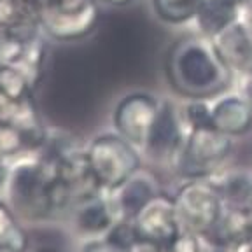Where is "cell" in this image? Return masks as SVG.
Instances as JSON below:
<instances>
[{
    "instance_id": "29",
    "label": "cell",
    "mask_w": 252,
    "mask_h": 252,
    "mask_svg": "<svg viewBox=\"0 0 252 252\" xmlns=\"http://www.w3.org/2000/svg\"><path fill=\"white\" fill-rule=\"evenodd\" d=\"M35 252H62V251H58V249H40V251Z\"/></svg>"
},
{
    "instance_id": "2",
    "label": "cell",
    "mask_w": 252,
    "mask_h": 252,
    "mask_svg": "<svg viewBox=\"0 0 252 252\" xmlns=\"http://www.w3.org/2000/svg\"><path fill=\"white\" fill-rule=\"evenodd\" d=\"M233 79L212 39L198 33L177 40L166 55V81L182 100L216 98Z\"/></svg>"
},
{
    "instance_id": "18",
    "label": "cell",
    "mask_w": 252,
    "mask_h": 252,
    "mask_svg": "<svg viewBox=\"0 0 252 252\" xmlns=\"http://www.w3.org/2000/svg\"><path fill=\"white\" fill-rule=\"evenodd\" d=\"M35 100V88L16 67L0 65V110Z\"/></svg>"
},
{
    "instance_id": "7",
    "label": "cell",
    "mask_w": 252,
    "mask_h": 252,
    "mask_svg": "<svg viewBox=\"0 0 252 252\" xmlns=\"http://www.w3.org/2000/svg\"><path fill=\"white\" fill-rule=\"evenodd\" d=\"M188 128L181 112V103L170 98H161L158 114L153 121L142 156L158 166L172 170L184 147Z\"/></svg>"
},
{
    "instance_id": "14",
    "label": "cell",
    "mask_w": 252,
    "mask_h": 252,
    "mask_svg": "<svg viewBox=\"0 0 252 252\" xmlns=\"http://www.w3.org/2000/svg\"><path fill=\"white\" fill-rule=\"evenodd\" d=\"M245 16V11L238 0H200L193 27L198 35L214 39L228 27Z\"/></svg>"
},
{
    "instance_id": "6",
    "label": "cell",
    "mask_w": 252,
    "mask_h": 252,
    "mask_svg": "<svg viewBox=\"0 0 252 252\" xmlns=\"http://www.w3.org/2000/svg\"><path fill=\"white\" fill-rule=\"evenodd\" d=\"M173 191L181 229L198 235H209L224 212V203L210 179L179 181Z\"/></svg>"
},
{
    "instance_id": "19",
    "label": "cell",
    "mask_w": 252,
    "mask_h": 252,
    "mask_svg": "<svg viewBox=\"0 0 252 252\" xmlns=\"http://www.w3.org/2000/svg\"><path fill=\"white\" fill-rule=\"evenodd\" d=\"M0 247L12 252H32L27 224L16 216L7 201L0 196Z\"/></svg>"
},
{
    "instance_id": "30",
    "label": "cell",
    "mask_w": 252,
    "mask_h": 252,
    "mask_svg": "<svg viewBox=\"0 0 252 252\" xmlns=\"http://www.w3.org/2000/svg\"><path fill=\"white\" fill-rule=\"evenodd\" d=\"M0 252H12L11 249H5V247H0Z\"/></svg>"
},
{
    "instance_id": "16",
    "label": "cell",
    "mask_w": 252,
    "mask_h": 252,
    "mask_svg": "<svg viewBox=\"0 0 252 252\" xmlns=\"http://www.w3.org/2000/svg\"><path fill=\"white\" fill-rule=\"evenodd\" d=\"M47 137L30 133L18 123L0 116V161L11 163L25 154L39 153L46 146Z\"/></svg>"
},
{
    "instance_id": "17",
    "label": "cell",
    "mask_w": 252,
    "mask_h": 252,
    "mask_svg": "<svg viewBox=\"0 0 252 252\" xmlns=\"http://www.w3.org/2000/svg\"><path fill=\"white\" fill-rule=\"evenodd\" d=\"M252 235V212L224 209L209 238L219 249H228L245 242Z\"/></svg>"
},
{
    "instance_id": "27",
    "label": "cell",
    "mask_w": 252,
    "mask_h": 252,
    "mask_svg": "<svg viewBox=\"0 0 252 252\" xmlns=\"http://www.w3.org/2000/svg\"><path fill=\"white\" fill-rule=\"evenodd\" d=\"M242 4V7H244V11H245V14H247L249 11L252 9V0H238Z\"/></svg>"
},
{
    "instance_id": "10",
    "label": "cell",
    "mask_w": 252,
    "mask_h": 252,
    "mask_svg": "<svg viewBox=\"0 0 252 252\" xmlns=\"http://www.w3.org/2000/svg\"><path fill=\"white\" fill-rule=\"evenodd\" d=\"M67 220L72 235L79 240H88L105 236L121 220V214L112 193L102 191L75 205L68 212Z\"/></svg>"
},
{
    "instance_id": "11",
    "label": "cell",
    "mask_w": 252,
    "mask_h": 252,
    "mask_svg": "<svg viewBox=\"0 0 252 252\" xmlns=\"http://www.w3.org/2000/svg\"><path fill=\"white\" fill-rule=\"evenodd\" d=\"M212 126L233 140L252 131V105L242 91H224L210 100Z\"/></svg>"
},
{
    "instance_id": "28",
    "label": "cell",
    "mask_w": 252,
    "mask_h": 252,
    "mask_svg": "<svg viewBox=\"0 0 252 252\" xmlns=\"http://www.w3.org/2000/svg\"><path fill=\"white\" fill-rule=\"evenodd\" d=\"M245 16H247V23H249V27H251V32H252V9Z\"/></svg>"
},
{
    "instance_id": "26",
    "label": "cell",
    "mask_w": 252,
    "mask_h": 252,
    "mask_svg": "<svg viewBox=\"0 0 252 252\" xmlns=\"http://www.w3.org/2000/svg\"><path fill=\"white\" fill-rule=\"evenodd\" d=\"M100 4H109V5H126L130 4L131 0H98Z\"/></svg>"
},
{
    "instance_id": "8",
    "label": "cell",
    "mask_w": 252,
    "mask_h": 252,
    "mask_svg": "<svg viewBox=\"0 0 252 252\" xmlns=\"http://www.w3.org/2000/svg\"><path fill=\"white\" fill-rule=\"evenodd\" d=\"M138 252H165L181 231L173 194L161 191L131 219Z\"/></svg>"
},
{
    "instance_id": "13",
    "label": "cell",
    "mask_w": 252,
    "mask_h": 252,
    "mask_svg": "<svg viewBox=\"0 0 252 252\" xmlns=\"http://www.w3.org/2000/svg\"><path fill=\"white\" fill-rule=\"evenodd\" d=\"M163 189L149 170L142 168L130 177L118 191L112 193L114 201L118 205V210L121 214V219L131 220L140 212L154 196L161 193Z\"/></svg>"
},
{
    "instance_id": "20",
    "label": "cell",
    "mask_w": 252,
    "mask_h": 252,
    "mask_svg": "<svg viewBox=\"0 0 252 252\" xmlns=\"http://www.w3.org/2000/svg\"><path fill=\"white\" fill-rule=\"evenodd\" d=\"M158 20L172 27L193 23L200 0H151Z\"/></svg>"
},
{
    "instance_id": "22",
    "label": "cell",
    "mask_w": 252,
    "mask_h": 252,
    "mask_svg": "<svg viewBox=\"0 0 252 252\" xmlns=\"http://www.w3.org/2000/svg\"><path fill=\"white\" fill-rule=\"evenodd\" d=\"M165 252H220V249L207 235L181 229L166 245Z\"/></svg>"
},
{
    "instance_id": "9",
    "label": "cell",
    "mask_w": 252,
    "mask_h": 252,
    "mask_svg": "<svg viewBox=\"0 0 252 252\" xmlns=\"http://www.w3.org/2000/svg\"><path fill=\"white\" fill-rule=\"evenodd\" d=\"M161 96L149 91H131L118 100L112 112V130L140 149L146 144Z\"/></svg>"
},
{
    "instance_id": "5",
    "label": "cell",
    "mask_w": 252,
    "mask_h": 252,
    "mask_svg": "<svg viewBox=\"0 0 252 252\" xmlns=\"http://www.w3.org/2000/svg\"><path fill=\"white\" fill-rule=\"evenodd\" d=\"M98 21V0H49L39 16V28L55 42H77L91 35Z\"/></svg>"
},
{
    "instance_id": "3",
    "label": "cell",
    "mask_w": 252,
    "mask_h": 252,
    "mask_svg": "<svg viewBox=\"0 0 252 252\" xmlns=\"http://www.w3.org/2000/svg\"><path fill=\"white\" fill-rule=\"evenodd\" d=\"M86 159L98 188L114 193L138 170L144 168L140 149L119 133L102 131L86 142Z\"/></svg>"
},
{
    "instance_id": "12",
    "label": "cell",
    "mask_w": 252,
    "mask_h": 252,
    "mask_svg": "<svg viewBox=\"0 0 252 252\" xmlns=\"http://www.w3.org/2000/svg\"><path fill=\"white\" fill-rule=\"evenodd\" d=\"M212 42L233 77L242 79L252 68V32L247 16L220 32Z\"/></svg>"
},
{
    "instance_id": "4",
    "label": "cell",
    "mask_w": 252,
    "mask_h": 252,
    "mask_svg": "<svg viewBox=\"0 0 252 252\" xmlns=\"http://www.w3.org/2000/svg\"><path fill=\"white\" fill-rule=\"evenodd\" d=\"M235 142L212 126L189 130L172 172L179 181L212 179L216 173L226 168V163L235 149Z\"/></svg>"
},
{
    "instance_id": "15",
    "label": "cell",
    "mask_w": 252,
    "mask_h": 252,
    "mask_svg": "<svg viewBox=\"0 0 252 252\" xmlns=\"http://www.w3.org/2000/svg\"><path fill=\"white\" fill-rule=\"evenodd\" d=\"M224 209L252 212V170L222 168L212 179Z\"/></svg>"
},
{
    "instance_id": "25",
    "label": "cell",
    "mask_w": 252,
    "mask_h": 252,
    "mask_svg": "<svg viewBox=\"0 0 252 252\" xmlns=\"http://www.w3.org/2000/svg\"><path fill=\"white\" fill-rule=\"evenodd\" d=\"M240 81H242V90L240 91L245 94V98H247L252 105V68L240 79Z\"/></svg>"
},
{
    "instance_id": "1",
    "label": "cell",
    "mask_w": 252,
    "mask_h": 252,
    "mask_svg": "<svg viewBox=\"0 0 252 252\" xmlns=\"http://www.w3.org/2000/svg\"><path fill=\"white\" fill-rule=\"evenodd\" d=\"M2 198L27 226L55 222L70 212L55 166L39 153L9 163Z\"/></svg>"
},
{
    "instance_id": "23",
    "label": "cell",
    "mask_w": 252,
    "mask_h": 252,
    "mask_svg": "<svg viewBox=\"0 0 252 252\" xmlns=\"http://www.w3.org/2000/svg\"><path fill=\"white\" fill-rule=\"evenodd\" d=\"M77 252H133L126 249L119 242H116L112 236H98V238H88V240H79Z\"/></svg>"
},
{
    "instance_id": "24",
    "label": "cell",
    "mask_w": 252,
    "mask_h": 252,
    "mask_svg": "<svg viewBox=\"0 0 252 252\" xmlns=\"http://www.w3.org/2000/svg\"><path fill=\"white\" fill-rule=\"evenodd\" d=\"M49 0H12V4L18 7V11L21 12L25 20L28 23H33L39 27V16L44 11L46 4Z\"/></svg>"
},
{
    "instance_id": "21",
    "label": "cell",
    "mask_w": 252,
    "mask_h": 252,
    "mask_svg": "<svg viewBox=\"0 0 252 252\" xmlns=\"http://www.w3.org/2000/svg\"><path fill=\"white\" fill-rule=\"evenodd\" d=\"M210 100L212 98L182 100L181 112H182V119H184V125H186V128H188V131L196 130V128H209V126H212Z\"/></svg>"
}]
</instances>
